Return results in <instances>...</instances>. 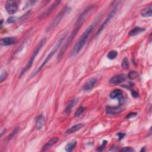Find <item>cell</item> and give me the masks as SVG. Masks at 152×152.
Returning <instances> with one entry per match:
<instances>
[{
	"mask_svg": "<svg viewBox=\"0 0 152 152\" xmlns=\"http://www.w3.org/2000/svg\"><path fill=\"white\" fill-rule=\"evenodd\" d=\"M92 8V6H89L85 10H84L83 13L80 15V16L78 17V18L77 19V21L76 22V26L74 29V30H73L71 34L69 36V37L67 38V41L65 43V44L64 45V46L62 47L60 52L58 54V59L60 60L61 58H62L65 53V51L67 49V48H68V47L69 46L70 44L71 43V42L73 41V39H74V38L76 37V36L77 35V33L80 29V28L81 27L84 20H85V18L86 17L87 15V14H88V13L90 11V10H91V9Z\"/></svg>",
	"mask_w": 152,
	"mask_h": 152,
	"instance_id": "6da1fadb",
	"label": "cell"
},
{
	"mask_svg": "<svg viewBox=\"0 0 152 152\" xmlns=\"http://www.w3.org/2000/svg\"><path fill=\"white\" fill-rule=\"evenodd\" d=\"M95 26V23H92L90 26H89V27L84 31V32L83 33V35L81 36L77 42L75 44L74 46L73 47V49L71 51L70 54V57H74L78 54L80 50L83 49L84 46L85 45L86 43L87 42V41L88 39V38L90 33L92 32L93 28Z\"/></svg>",
	"mask_w": 152,
	"mask_h": 152,
	"instance_id": "7a4b0ae2",
	"label": "cell"
},
{
	"mask_svg": "<svg viewBox=\"0 0 152 152\" xmlns=\"http://www.w3.org/2000/svg\"><path fill=\"white\" fill-rule=\"evenodd\" d=\"M46 42V38H43L38 43L37 47L36 48V49H35L34 51L33 52L31 57H30V59L28 60L26 65L24 67V68L22 69V70L21 71L19 75V78H20L22 77V76L31 68V67L34 62L37 55L39 54V51L41 50V49H42V48L43 47V46L45 45V43Z\"/></svg>",
	"mask_w": 152,
	"mask_h": 152,
	"instance_id": "3957f363",
	"label": "cell"
},
{
	"mask_svg": "<svg viewBox=\"0 0 152 152\" xmlns=\"http://www.w3.org/2000/svg\"><path fill=\"white\" fill-rule=\"evenodd\" d=\"M66 36H67V34H66V33H65V34H64V35L62 36V37L58 40V41L56 43V44H55V46H54L53 50L49 53V54L48 55V56L46 57V58L45 59V60L43 61V62H42V64H41V65L39 67V68L38 69V70H37L34 73H33V74L31 75V77H34L35 75H36V74L42 69L43 67L49 62V61L50 59H51V58L54 56V55L56 53V52L57 51L58 49L60 48V47L61 46L62 43L63 42V41H64V40L65 39V38H66Z\"/></svg>",
	"mask_w": 152,
	"mask_h": 152,
	"instance_id": "277c9868",
	"label": "cell"
},
{
	"mask_svg": "<svg viewBox=\"0 0 152 152\" xmlns=\"http://www.w3.org/2000/svg\"><path fill=\"white\" fill-rule=\"evenodd\" d=\"M70 10H71L70 8H69V7H67V6L65 7L62 9V10H61L60 12V13L55 17L54 19L51 22V23H50L49 26L47 27L46 31L47 32H49L50 31H51L53 29H54L57 26H58V24L61 21V20L63 19V18L65 16V15L68 13L70 11Z\"/></svg>",
	"mask_w": 152,
	"mask_h": 152,
	"instance_id": "5b68a950",
	"label": "cell"
},
{
	"mask_svg": "<svg viewBox=\"0 0 152 152\" xmlns=\"http://www.w3.org/2000/svg\"><path fill=\"white\" fill-rule=\"evenodd\" d=\"M118 6H116L115 7H114V8L111 11V13L108 14V17L106 18V19H105V20L104 21V22L102 24V25L100 26V27H99V29H98L96 36H98L100 33L103 31V30L106 27V26L108 25V23L110 22V21L111 20V19L113 18V17L115 15V14L116 13L117 11H118Z\"/></svg>",
	"mask_w": 152,
	"mask_h": 152,
	"instance_id": "8992f818",
	"label": "cell"
},
{
	"mask_svg": "<svg viewBox=\"0 0 152 152\" xmlns=\"http://www.w3.org/2000/svg\"><path fill=\"white\" fill-rule=\"evenodd\" d=\"M60 3H61V1H55L45 12H43L42 14H41L39 15V19L40 20H43V19H45L46 18H47L48 16H49L58 7Z\"/></svg>",
	"mask_w": 152,
	"mask_h": 152,
	"instance_id": "52a82bcc",
	"label": "cell"
},
{
	"mask_svg": "<svg viewBox=\"0 0 152 152\" xmlns=\"http://www.w3.org/2000/svg\"><path fill=\"white\" fill-rule=\"evenodd\" d=\"M6 9L10 14H13L18 11V6L14 1H7L6 3Z\"/></svg>",
	"mask_w": 152,
	"mask_h": 152,
	"instance_id": "ba28073f",
	"label": "cell"
},
{
	"mask_svg": "<svg viewBox=\"0 0 152 152\" xmlns=\"http://www.w3.org/2000/svg\"><path fill=\"white\" fill-rule=\"evenodd\" d=\"M125 79L126 76L124 74H121L112 77L109 80V83L112 84H119L125 81Z\"/></svg>",
	"mask_w": 152,
	"mask_h": 152,
	"instance_id": "9c48e42d",
	"label": "cell"
},
{
	"mask_svg": "<svg viewBox=\"0 0 152 152\" xmlns=\"http://www.w3.org/2000/svg\"><path fill=\"white\" fill-rule=\"evenodd\" d=\"M97 81V78L95 77L92 78L88 82H86L84 84V86L83 87V90L84 91H89L92 90L94 86L95 85Z\"/></svg>",
	"mask_w": 152,
	"mask_h": 152,
	"instance_id": "30bf717a",
	"label": "cell"
},
{
	"mask_svg": "<svg viewBox=\"0 0 152 152\" xmlns=\"http://www.w3.org/2000/svg\"><path fill=\"white\" fill-rule=\"evenodd\" d=\"M1 42L3 46H9L15 44L17 42V39L13 37H6L2 38Z\"/></svg>",
	"mask_w": 152,
	"mask_h": 152,
	"instance_id": "8fae6325",
	"label": "cell"
},
{
	"mask_svg": "<svg viewBox=\"0 0 152 152\" xmlns=\"http://www.w3.org/2000/svg\"><path fill=\"white\" fill-rule=\"evenodd\" d=\"M78 99H77V98L71 100V101H70L65 109V111H64L65 113L66 114L70 113V112L71 111L72 109L75 106V105L78 103Z\"/></svg>",
	"mask_w": 152,
	"mask_h": 152,
	"instance_id": "7c38bea8",
	"label": "cell"
},
{
	"mask_svg": "<svg viewBox=\"0 0 152 152\" xmlns=\"http://www.w3.org/2000/svg\"><path fill=\"white\" fill-rule=\"evenodd\" d=\"M122 105H120L118 106H107L106 108V111L108 114H116L121 111Z\"/></svg>",
	"mask_w": 152,
	"mask_h": 152,
	"instance_id": "4fadbf2b",
	"label": "cell"
},
{
	"mask_svg": "<svg viewBox=\"0 0 152 152\" xmlns=\"http://www.w3.org/2000/svg\"><path fill=\"white\" fill-rule=\"evenodd\" d=\"M45 123V118L42 115H39L36 120V123H35V127L37 130H41L42 127L44 125Z\"/></svg>",
	"mask_w": 152,
	"mask_h": 152,
	"instance_id": "5bb4252c",
	"label": "cell"
},
{
	"mask_svg": "<svg viewBox=\"0 0 152 152\" xmlns=\"http://www.w3.org/2000/svg\"><path fill=\"white\" fill-rule=\"evenodd\" d=\"M109 96L111 99H118V100H120L123 97V92L120 89H116L110 93Z\"/></svg>",
	"mask_w": 152,
	"mask_h": 152,
	"instance_id": "9a60e30c",
	"label": "cell"
},
{
	"mask_svg": "<svg viewBox=\"0 0 152 152\" xmlns=\"http://www.w3.org/2000/svg\"><path fill=\"white\" fill-rule=\"evenodd\" d=\"M58 137H54L53 139H50L42 148V151H46L48 150H49L50 147H51L53 146H54L55 144H56V143H57V141H58Z\"/></svg>",
	"mask_w": 152,
	"mask_h": 152,
	"instance_id": "2e32d148",
	"label": "cell"
},
{
	"mask_svg": "<svg viewBox=\"0 0 152 152\" xmlns=\"http://www.w3.org/2000/svg\"><path fill=\"white\" fill-rule=\"evenodd\" d=\"M84 127V124H76L75 125H73V127H71V128H69L65 131V133L67 134H73L74 132H76L77 131H78V130H80L81 128H82Z\"/></svg>",
	"mask_w": 152,
	"mask_h": 152,
	"instance_id": "e0dca14e",
	"label": "cell"
},
{
	"mask_svg": "<svg viewBox=\"0 0 152 152\" xmlns=\"http://www.w3.org/2000/svg\"><path fill=\"white\" fill-rule=\"evenodd\" d=\"M151 10H152V6L150 5L147 7L141 10V15L143 17V18H150V17L152 16Z\"/></svg>",
	"mask_w": 152,
	"mask_h": 152,
	"instance_id": "ac0fdd59",
	"label": "cell"
},
{
	"mask_svg": "<svg viewBox=\"0 0 152 152\" xmlns=\"http://www.w3.org/2000/svg\"><path fill=\"white\" fill-rule=\"evenodd\" d=\"M145 30L144 28L140 27H135L134 29H132L129 33V36H136L140 33L144 32Z\"/></svg>",
	"mask_w": 152,
	"mask_h": 152,
	"instance_id": "d6986e66",
	"label": "cell"
},
{
	"mask_svg": "<svg viewBox=\"0 0 152 152\" xmlns=\"http://www.w3.org/2000/svg\"><path fill=\"white\" fill-rule=\"evenodd\" d=\"M77 145V141H72L71 142L67 144L65 146V150L67 151H73V149L75 148V147Z\"/></svg>",
	"mask_w": 152,
	"mask_h": 152,
	"instance_id": "ffe728a7",
	"label": "cell"
},
{
	"mask_svg": "<svg viewBox=\"0 0 152 152\" xmlns=\"http://www.w3.org/2000/svg\"><path fill=\"white\" fill-rule=\"evenodd\" d=\"M139 73L136 71H131L128 74V77L130 80H134L139 77Z\"/></svg>",
	"mask_w": 152,
	"mask_h": 152,
	"instance_id": "44dd1931",
	"label": "cell"
},
{
	"mask_svg": "<svg viewBox=\"0 0 152 152\" xmlns=\"http://www.w3.org/2000/svg\"><path fill=\"white\" fill-rule=\"evenodd\" d=\"M117 55H118V52L116 51V50H112L108 54L107 57L108 59L112 60H114L115 58H116Z\"/></svg>",
	"mask_w": 152,
	"mask_h": 152,
	"instance_id": "7402d4cb",
	"label": "cell"
},
{
	"mask_svg": "<svg viewBox=\"0 0 152 152\" xmlns=\"http://www.w3.org/2000/svg\"><path fill=\"white\" fill-rule=\"evenodd\" d=\"M121 66L123 67V69H125V70L128 69L129 68V62H128V60L127 57H125L123 59Z\"/></svg>",
	"mask_w": 152,
	"mask_h": 152,
	"instance_id": "603a6c76",
	"label": "cell"
},
{
	"mask_svg": "<svg viewBox=\"0 0 152 152\" xmlns=\"http://www.w3.org/2000/svg\"><path fill=\"white\" fill-rule=\"evenodd\" d=\"M85 108L83 107V106H80L79 107L77 110L76 111V112H75V114H74V116H78L79 115H80L84 111V110H85Z\"/></svg>",
	"mask_w": 152,
	"mask_h": 152,
	"instance_id": "cb8c5ba5",
	"label": "cell"
},
{
	"mask_svg": "<svg viewBox=\"0 0 152 152\" xmlns=\"http://www.w3.org/2000/svg\"><path fill=\"white\" fill-rule=\"evenodd\" d=\"M19 128H15L13 131V132L7 137L8 140L11 139L15 136V135L17 134V133H18V132H19Z\"/></svg>",
	"mask_w": 152,
	"mask_h": 152,
	"instance_id": "d4e9b609",
	"label": "cell"
},
{
	"mask_svg": "<svg viewBox=\"0 0 152 152\" xmlns=\"http://www.w3.org/2000/svg\"><path fill=\"white\" fill-rule=\"evenodd\" d=\"M7 76H8V74L6 71H4L1 73V76H0V81H1V83L3 82L6 79V78L7 77Z\"/></svg>",
	"mask_w": 152,
	"mask_h": 152,
	"instance_id": "484cf974",
	"label": "cell"
},
{
	"mask_svg": "<svg viewBox=\"0 0 152 152\" xmlns=\"http://www.w3.org/2000/svg\"><path fill=\"white\" fill-rule=\"evenodd\" d=\"M18 20V18H17V17L11 16V17H10V18L7 19V22L8 23H14Z\"/></svg>",
	"mask_w": 152,
	"mask_h": 152,
	"instance_id": "4316f807",
	"label": "cell"
},
{
	"mask_svg": "<svg viewBox=\"0 0 152 152\" xmlns=\"http://www.w3.org/2000/svg\"><path fill=\"white\" fill-rule=\"evenodd\" d=\"M121 151H124V152H132V151H134V150L131 148V147H124L122 149H121L120 150Z\"/></svg>",
	"mask_w": 152,
	"mask_h": 152,
	"instance_id": "83f0119b",
	"label": "cell"
},
{
	"mask_svg": "<svg viewBox=\"0 0 152 152\" xmlns=\"http://www.w3.org/2000/svg\"><path fill=\"white\" fill-rule=\"evenodd\" d=\"M137 115V113L136 112H131L130 113H128V115H127L126 118H127V119H130V118H132L134 116H136Z\"/></svg>",
	"mask_w": 152,
	"mask_h": 152,
	"instance_id": "f1b7e54d",
	"label": "cell"
},
{
	"mask_svg": "<svg viewBox=\"0 0 152 152\" xmlns=\"http://www.w3.org/2000/svg\"><path fill=\"white\" fill-rule=\"evenodd\" d=\"M106 144H107V141H104V143H103L102 146L99 147L97 148V151H102V150L104 149L105 146H106Z\"/></svg>",
	"mask_w": 152,
	"mask_h": 152,
	"instance_id": "f546056e",
	"label": "cell"
},
{
	"mask_svg": "<svg viewBox=\"0 0 152 152\" xmlns=\"http://www.w3.org/2000/svg\"><path fill=\"white\" fill-rule=\"evenodd\" d=\"M117 135H118V136H119V138H120L119 139L121 140V139H123L124 137L125 134L124 133H123V132H119V133L117 134Z\"/></svg>",
	"mask_w": 152,
	"mask_h": 152,
	"instance_id": "4dcf8cb0",
	"label": "cell"
},
{
	"mask_svg": "<svg viewBox=\"0 0 152 152\" xmlns=\"http://www.w3.org/2000/svg\"><path fill=\"white\" fill-rule=\"evenodd\" d=\"M132 96H133L134 97H137L139 96L138 93H137V92H136V91L132 92Z\"/></svg>",
	"mask_w": 152,
	"mask_h": 152,
	"instance_id": "1f68e13d",
	"label": "cell"
},
{
	"mask_svg": "<svg viewBox=\"0 0 152 152\" xmlns=\"http://www.w3.org/2000/svg\"><path fill=\"white\" fill-rule=\"evenodd\" d=\"M118 150V147H112L109 151H116Z\"/></svg>",
	"mask_w": 152,
	"mask_h": 152,
	"instance_id": "d6a6232c",
	"label": "cell"
}]
</instances>
